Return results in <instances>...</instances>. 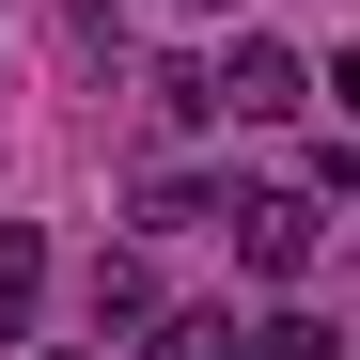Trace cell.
<instances>
[{"mask_svg":"<svg viewBox=\"0 0 360 360\" xmlns=\"http://www.w3.org/2000/svg\"><path fill=\"white\" fill-rule=\"evenodd\" d=\"M204 94L235 126H282V110H314V63H297L282 32H235V63H204Z\"/></svg>","mask_w":360,"mask_h":360,"instance_id":"1","label":"cell"},{"mask_svg":"<svg viewBox=\"0 0 360 360\" xmlns=\"http://www.w3.org/2000/svg\"><path fill=\"white\" fill-rule=\"evenodd\" d=\"M219 219H235V251H251V282H314V251H329L314 188H266V204H219Z\"/></svg>","mask_w":360,"mask_h":360,"instance_id":"2","label":"cell"},{"mask_svg":"<svg viewBox=\"0 0 360 360\" xmlns=\"http://www.w3.org/2000/svg\"><path fill=\"white\" fill-rule=\"evenodd\" d=\"M32 314H47V235L0 219V345H32Z\"/></svg>","mask_w":360,"mask_h":360,"instance_id":"3","label":"cell"},{"mask_svg":"<svg viewBox=\"0 0 360 360\" xmlns=\"http://www.w3.org/2000/svg\"><path fill=\"white\" fill-rule=\"evenodd\" d=\"M235 360H345L329 314H266V329H235Z\"/></svg>","mask_w":360,"mask_h":360,"instance_id":"4","label":"cell"},{"mask_svg":"<svg viewBox=\"0 0 360 360\" xmlns=\"http://www.w3.org/2000/svg\"><path fill=\"white\" fill-rule=\"evenodd\" d=\"M141 360H235V314H141Z\"/></svg>","mask_w":360,"mask_h":360,"instance_id":"5","label":"cell"},{"mask_svg":"<svg viewBox=\"0 0 360 360\" xmlns=\"http://www.w3.org/2000/svg\"><path fill=\"white\" fill-rule=\"evenodd\" d=\"M141 314H157V266L110 251V266H94V329H141Z\"/></svg>","mask_w":360,"mask_h":360,"instance_id":"6","label":"cell"},{"mask_svg":"<svg viewBox=\"0 0 360 360\" xmlns=\"http://www.w3.org/2000/svg\"><path fill=\"white\" fill-rule=\"evenodd\" d=\"M141 94H157V126H219V94H204V63H157Z\"/></svg>","mask_w":360,"mask_h":360,"instance_id":"7","label":"cell"},{"mask_svg":"<svg viewBox=\"0 0 360 360\" xmlns=\"http://www.w3.org/2000/svg\"><path fill=\"white\" fill-rule=\"evenodd\" d=\"M141 219H157V235H188V219H219V188H204V172H157V188H141Z\"/></svg>","mask_w":360,"mask_h":360,"instance_id":"8","label":"cell"},{"mask_svg":"<svg viewBox=\"0 0 360 360\" xmlns=\"http://www.w3.org/2000/svg\"><path fill=\"white\" fill-rule=\"evenodd\" d=\"M47 360H110V345H47Z\"/></svg>","mask_w":360,"mask_h":360,"instance_id":"9","label":"cell"},{"mask_svg":"<svg viewBox=\"0 0 360 360\" xmlns=\"http://www.w3.org/2000/svg\"><path fill=\"white\" fill-rule=\"evenodd\" d=\"M219 16H235V0H219Z\"/></svg>","mask_w":360,"mask_h":360,"instance_id":"10","label":"cell"}]
</instances>
